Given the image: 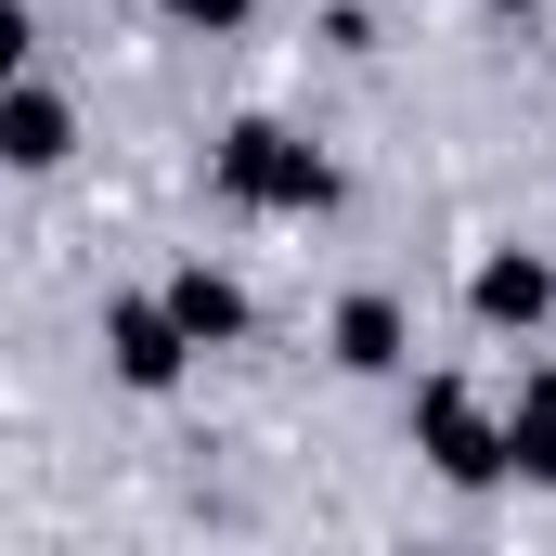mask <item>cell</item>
<instances>
[{"label": "cell", "instance_id": "3", "mask_svg": "<svg viewBox=\"0 0 556 556\" xmlns=\"http://www.w3.org/2000/svg\"><path fill=\"white\" fill-rule=\"evenodd\" d=\"M181 350H194V337H181L168 311H117V363H130L142 389H168V376H181Z\"/></svg>", "mask_w": 556, "mask_h": 556}, {"label": "cell", "instance_id": "6", "mask_svg": "<svg viewBox=\"0 0 556 556\" xmlns=\"http://www.w3.org/2000/svg\"><path fill=\"white\" fill-rule=\"evenodd\" d=\"M479 311H492V324H531V311H544V260H492V273H479Z\"/></svg>", "mask_w": 556, "mask_h": 556}, {"label": "cell", "instance_id": "8", "mask_svg": "<svg viewBox=\"0 0 556 556\" xmlns=\"http://www.w3.org/2000/svg\"><path fill=\"white\" fill-rule=\"evenodd\" d=\"M13 155H26V168L65 155V104H52V91H13Z\"/></svg>", "mask_w": 556, "mask_h": 556}, {"label": "cell", "instance_id": "9", "mask_svg": "<svg viewBox=\"0 0 556 556\" xmlns=\"http://www.w3.org/2000/svg\"><path fill=\"white\" fill-rule=\"evenodd\" d=\"M168 13H194V26H233V13H247V0H168Z\"/></svg>", "mask_w": 556, "mask_h": 556}, {"label": "cell", "instance_id": "5", "mask_svg": "<svg viewBox=\"0 0 556 556\" xmlns=\"http://www.w3.org/2000/svg\"><path fill=\"white\" fill-rule=\"evenodd\" d=\"M505 466H531V479H556V376L518 402V427H505Z\"/></svg>", "mask_w": 556, "mask_h": 556}, {"label": "cell", "instance_id": "4", "mask_svg": "<svg viewBox=\"0 0 556 556\" xmlns=\"http://www.w3.org/2000/svg\"><path fill=\"white\" fill-rule=\"evenodd\" d=\"M168 324H181V337L207 350V337H233V324H247V298H233L220 273H181V285H168Z\"/></svg>", "mask_w": 556, "mask_h": 556}, {"label": "cell", "instance_id": "1", "mask_svg": "<svg viewBox=\"0 0 556 556\" xmlns=\"http://www.w3.org/2000/svg\"><path fill=\"white\" fill-rule=\"evenodd\" d=\"M220 181L260 194V207H324V155H298L285 130H233L220 142Z\"/></svg>", "mask_w": 556, "mask_h": 556}, {"label": "cell", "instance_id": "7", "mask_svg": "<svg viewBox=\"0 0 556 556\" xmlns=\"http://www.w3.org/2000/svg\"><path fill=\"white\" fill-rule=\"evenodd\" d=\"M337 350H350V363H402V311H389V298H350Z\"/></svg>", "mask_w": 556, "mask_h": 556}, {"label": "cell", "instance_id": "2", "mask_svg": "<svg viewBox=\"0 0 556 556\" xmlns=\"http://www.w3.org/2000/svg\"><path fill=\"white\" fill-rule=\"evenodd\" d=\"M427 453H440L453 479H492V466H505V440L466 415V389H427Z\"/></svg>", "mask_w": 556, "mask_h": 556}]
</instances>
